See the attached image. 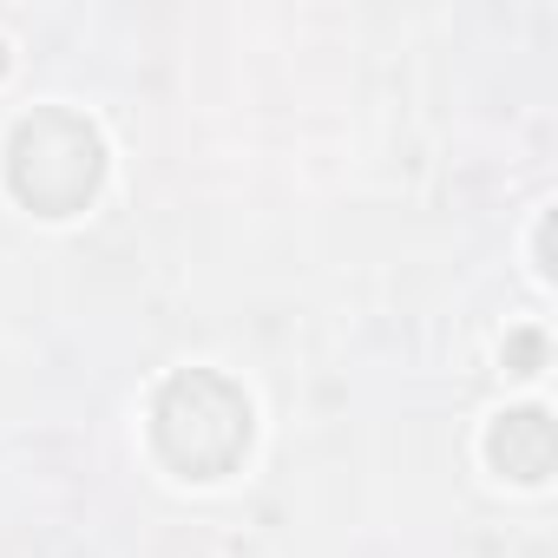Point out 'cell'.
Returning <instances> with one entry per match:
<instances>
[{
	"instance_id": "cell-4",
	"label": "cell",
	"mask_w": 558,
	"mask_h": 558,
	"mask_svg": "<svg viewBox=\"0 0 558 558\" xmlns=\"http://www.w3.org/2000/svg\"><path fill=\"white\" fill-rule=\"evenodd\" d=\"M538 362H545V336L525 329V336L506 342V368H512V375H538Z\"/></svg>"
},
{
	"instance_id": "cell-3",
	"label": "cell",
	"mask_w": 558,
	"mask_h": 558,
	"mask_svg": "<svg viewBox=\"0 0 558 558\" xmlns=\"http://www.w3.org/2000/svg\"><path fill=\"white\" fill-rule=\"evenodd\" d=\"M486 460H493L506 480L538 486V480L551 473V460H558L551 414H545V408H512V414H499L493 434H486Z\"/></svg>"
},
{
	"instance_id": "cell-1",
	"label": "cell",
	"mask_w": 558,
	"mask_h": 558,
	"mask_svg": "<svg viewBox=\"0 0 558 558\" xmlns=\"http://www.w3.org/2000/svg\"><path fill=\"white\" fill-rule=\"evenodd\" d=\"M250 434H256L250 395L217 368H178L151 401V440H158L165 466L184 480L236 473L250 453Z\"/></svg>"
},
{
	"instance_id": "cell-2",
	"label": "cell",
	"mask_w": 558,
	"mask_h": 558,
	"mask_svg": "<svg viewBox=\"0 0 558 558\" xmlns=\"http://www.w3.org/2000/svg\"><path fill=\"white\" fill-rule=\"evenodd\" d=\"M106 178V138L86 112L40 106L8 138V184L34 217H73L99 197Z\"/></svg>"
}]
</instances>
